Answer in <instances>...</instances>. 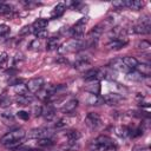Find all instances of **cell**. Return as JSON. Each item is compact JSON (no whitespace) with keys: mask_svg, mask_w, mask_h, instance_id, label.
I'll list each match as a JSON object with an SVG mask.
<instances>
[{"mask_svg":"<svg viewBox=\"0 0 151 151\" xmlns=\"http://www.w3.org/2000/svg\"><path fill=\"white\" fill-rule=\"evenodd\" d=\"M26 132L22 129H15L12 130L9 132H7L2 138H1V143L9 147V149H17L18 144H20V140L25 137Z\"/></svg>","mask_w":151,"mask_h":151,"instance_id":"obj_1","label":"cell"},{"mask_svg":"<svg viewBox=\"0 0 151 151\" xmlns=\"http://www.w3.org/2000/svg\"><path fill=\"white\" fill-rule=\"evenodd\" d=\"M93 146L97 151H110L114 147V144L110 137L99 136L93 140Z\"/></svg>","mask_w":151,"mask_h":151,"instance_id":"obj_2","label":"cell"},{"mask_svg":"<svg viewBox=\"0 0 151 151\" xmlns=\"http://www.w3.org/2000/svg\"><path fill=\"white\" fill-rule=\"evenodd\" d=\"M88 19L86 17L81 18L80 20H78L71 28V35L74 40H80L83 37H84V33H85V27H86V24H87Z\"/></svg>","mask_w":151,"mask_h":151,"instance_id":"obj_3","label":"cell"},{"mask_svg":"<svg viewBox=\"0 0 151 151\" xmlns=\"http://www.w3.org/2000/svg\"><path fill=\"white\" fill-rule=\"evenodd\" d=\"M150 31H151V19L149 15H144L143 18H140L139 22L132 28V32L137 34H149Z\"/></svg>","mask_w":151,"mask_h":151,"instance_id":"obj_4","label":"cell"},{"mask_svg":"<svg viewBox=\"0 0 151 151\" xmlns=\"http://www.w3.org/2000/svg\"><path fill=\"white\" fill-rule=\"evenodd\" d=\"M84 44L81 42V40H71L68 42H66L65 45H63L60 48H59V52L60 53H72V52H76L80 48H83Z\"/></svg>","mask_w":151,"mask_h":151,"instance_id":"obj_5","label":"cell"},{"mask_svg":"<svg viewBox=\"0 0 151 151\" xmlns=\"http://www.w3.org/2000/svg\"><path fill=\"white\" fill-rule=\"evenodd\" d=\"M44 86H45V83H44V79H42L41 77L32 78V79H29L28 83L26 84L27 91H29V92H32V93L39 92Z\"/></svg>","mask_w":151,"mask_h":151,"instance_id":"obj_6","label":"cell"},{"mask_svg":"<svg viewBox=\"0 0 151 151\" xmlns=\"http://www.w3.org/2000/svg\"><path fill=\"white\" fill-rule=\"evenodd\" d=\"M53 134V132L50 130V129H46V127H39V129H33L29 133V136L32 138H35V139H42V138H51Z\"/></svg>","mask_w":151,"mask_h":151,"instance_id":"obj_7","label":"cell"},{"mask_svg":"<svg viewBox=\"0 0 151 151\" xmlns=\"http://www.w3.org/2000/svg\"><path fill=\"white\" fill-rule=\"evenodd\" d=\"M85 123L90 129H97L100 125V117L97 113L90 112L85 118Z\"/></svg>","mask_w":151,"mask_h":151,"instance_id":"obj_8","label":"cell"},{"mask_svg":"<svg viewBox=\"0 0 151 151\" xmlns=\"http://www.w3.org/2000/svg\"><path fill=\"white\" fill-rule=\"evenodd\" d=\"M47 24H48V21H47L46 19H42V18H40V19L35 20V21L32 24V27H31V29L33 31V33H37V32H39V31L46 29V26H47Z\"/></svg>","mask_w":151,"mask_h":151,"instance_id":"obj_9","label":"cell"},{"mask_svg":"<svg viewBox=\"0 0 151 151\" xmlns=\"http://www.w3.org/2000/svg\"><path fill=\"white\" fill-rule=\"evenodd\" d=\"M122 61H123V64L125 65V67H126L129 71L134 70V68L137 67V65L139 64V63H138V60H137L134 57H130V55L122 58Z\"/></svg>","mask_w":151,"mask_h":151,"instance_id":"obj_10","label":"cell"},{"mask_svg":"<svg viewBox=\"0 0 151 151\" xmlns=\"http://www.w3.org/2000/svg\"><path fill=\"white\" fill-rule=\"evenodd\" d=\"M88 85H86V91L90 92L91 94H99L100 92V84L98 80H93V81H87Z\"/></svg>","mask_w":151,"mask_h":151,"instance_id":"obj_11","label":"cell"},{"mask_svg":"<svg viewBox=\"0 0 151 151\" xmlns=\"http://www.w3.org/2000/svg\"><path fill=\"white\" fill-rule=\"evenodd\" d=\"M77 106H78V100L77 99H71V100H68L67 103H65L63 105L61 111L64 113H71V112H73L76 110Z\"/></svg>","mask_w":151,"mask_h":151,"instance_id":"obj_12","label":"cell"},{"mask_svg":"<svg viewBox=\"0 0 151 151\" xmlns=\"http://www.w3.org/2000/svg\"><path fill=\"white\" fill-rule=\"evenodd\" d=\"M41 116H42L46 120H52V119L55 117V110H54L51 105L44 106V107H42V111H41Z\"/></svg>","mask_w":151,"mask_h":151,"instance_id":"obj_13","label":"cell"},{"mask_svg":"<svg viewBox=\"0 0 151 151\" xmlns=\"http://www.w3.org/2000/svg\"><path fill=\"white\" fill-rule=\"evenodd\" d=\"M125 45H126V41H125V40H122V39H119V38H114V39H112V40L107 44V47H109L110 50H119V48L124 47Z\"/></svg>","mask_w":151,"mask_h":151,"instance_id":"obj_14","label":"cell"},{"mask_svg":"<svg viewBox=\"0 0 151 151\" xmlns=\"http://www.w3.org/2000/svg\"><path fill=\"white\" fill-rule=\"evenodd\" d=\"M33 97L31 96V94H28V93H26V94H20V96H18L17 97V103L19 104V105H21V106H26V105H28V104H31L32 101H33Z\"/></svg>","mask_w":151,"mask_h":151,"instance_id":"obj_15","label":"cell"},{"mask_svg":"<svg viewBox=\"0 0 151 151\" xmlns=\"http://www.w3.org/2000/svg\"><path fill=\"white\" fill-rule=\"evenodd\" d=\"M65 9H66V5H65L64 2H60V4H58V5L53 8V11H52V13H51V17H52V18H59V17H61V15L64 14Z\"/></svg>","mask_w":151,"mask_h":151,"instance_id":"obj_16","label":"cell"},{"mask_svg":"<svg viewBox=\"0 0 151 151\" xmlns=\"http://www.w3.org/2000/svg\"><path fill=\"white\" fill-rule=\"evenodd\" d=\"M136 68H137V72H139L143 77H149L151 73V67L149 64H138Z\"/></svg>","mask_w":151,"mask_h":151,"instance_id":"obj_17","label":"cell"},{"mask_svg":"<svg viewBox=\"0 0 151 151\" xmlns=\"http://www.w3.org/2000/svg\"><path fill=\"white\" fill-rule=\"evenodd\" d=\"M125 7L133 11H139L143 7V2L139 0H129V1H125Z\"/></svg>","mask_w":151,"mask_h":151,"instance_id":"obj_18","label":"cell"},{"mask_svg":"<svg viewBox=\"0 0 151 151\" xmlns=\"http://www.w3.org/2000/svg\"><path fill=\"white\" fill-rule=\"evenodd\" d=\"M60 46V42H59V39L58 38H50L47 44H46V48L48 51H54V50H58Z\"/></svg>","mask_w":151,"mask_h":151,"instance_id":"obj_19","label":"cell"},{"mask_svg":"<svg viewBox=\"0 0 151 151\" xmlns=\"http://www.w3.org/2000/svg\"><path fill=\"white\" fill-rule=\"evenodd\" d=\"M86 101L88 105H100L104 101V99L101 97H99L98 94H90L88 98L86 99Z\"/></svg>","mask_w":151,"mask_h":151,"instance_id":"obj_20","label":"cell"},{"mask_svg":"<svg viewBox=\"0 0 151 151\" xmlns=\"http://www.w3.org/2000/svg\"><path fill=\"white\" fill-rule=\"evenodd\" d=\"M65 137L68 139V142H77L80 138V133L77 130H70L65 133Z\"/></svg>","mask_w":151,"mask_h":151,"instance_id":"obj_21","label":"cell"},{"mask_svg":"<svg viewBox=\"0 0 151 151\" xmlns=\"http://www.w3.org/2000/svg\"><path fill=\"white\" fill-rule=\"evenodd\" d=\"M86 66H90V60L86 57L85 58H78L77 61H76V64H74V67H77L79 70H83Z\"/></svg>","mask_w":151,"mask_h":151,"instance_id":"obj_22","label":"cell"},{"mask_svg":"<svg viewBox=\"0 0 151 151\" xmlns=\"http://www.w3.org/2000/svg\"><path fill=\"white\" fill-rule=\"evenodd\" d=\"M126 78L129 80H132V81H140L143 79V76L137 71H130V72H127V77Z\"/></svg>","mask_w":151,"mask_h":151,"instance_id":"obj_23","label":"cell"},{"mask_svg":"<svg viewBox=\"0 0 151 151\" xmlns=\"http://www.w3.org/2000/svg\"><path fill=\"white\" fill-rule=\"evenodd\" d=\"M37 145L38 146H42V147H48L51 145H53V140L51 138H42V139H37Z\"/></svg>","mask_w":151,"mask_h":151,"instance_id":"obj_24","label":"cell"},{"mask_svg":"<svg viewBox=\"0 0 151 151\" xmlns=\"http://www.w3.org/2000/svg\"><path fill=\"white\" fill-rule=\"evenodd\" d=\"M9 105H11V99H9V97L6 96V94H2V96L0 97V106H1V107H6V106H9Z\"/></svg>","mask_w":151,"mask_h":151,"instance_id":"obj_25","label":"cell"},{"mask_svg":"<svg viewBox=\"0 0 151 151\" xmlns=\"http://www.w3.org/2000/svg\"><path fill=\"white\" fill-rule=\"evenodd\" d=\"M70 123V120L67 119V118H61V119H59L57 123H55V127L57 129H63V127H65V126H67V124Z\"/></svg>","mask_w":151,"mask_h":151,"instance_id":"obj_26","label":"cell"},{"mask_svg":"<svg viewBox=\"0 0 151 151\" xmlns=\"http://www.w3.org/2000/svg\"><path fill=\"white\" fill-rule=\"evenodd\" d=\"M9 12H11V7L5 2H0V14H6Z\"/></svg>","mask_w":151,"mask_h":151,"instance_id":"obj_27","label":"cell"},{"mask_svg":"<svg viewBox=\"0 0 151 151\" xmlns=\"http://www.w3.org/2000/svg\"><path fill=\"white\" fill-rule=\"evenodd\" d=\"M8 33H9V27L7 25H5V24L0 25V38L7 35Z\"/></svg>","mask_w":151,"mask_h":151,"instance_id":"obj_28","label":"cell"},{"mask_svg":"<svg viewBox=\"0 0 151 151\" xmlns=\"http://www.w3.org/2000/svg\"><path fill=\"white\" fill-rule=\"evenodd\" d=\"M18 117H19L20 119L27 120V119L29 118V113H28V112H26V111H19V112H18Z\"/></svg>","mask_w":151,"mask_h":151,"instance_id":"obj_29","label":"cell"},{"mask_svg":"<svg viewBox=\"0 0 151 151\" xmlns=\"http://www.w3.org/2000/svg\"><path fill=\"white\" fill-rule=\"evenodd\" d=\"M34 34H35L37 38L42 39V38H46V37H47V31H46V29H42V31H39V32L34 33Z\"/></svg>","mask_w":151,"mask_h":151,"instance_id":"obj_30","label":"cell"},{"mask_svg":"<svg viewBox=\"0 0 151 151\" xmlns=\"http://www.w3.org/2000/svg\"><path fill=\"white\" fill-rule=\"evenodd\" d=\"M7 59H8V57H7V53H1L0 54V66H2L6 61H7Z\"/></svg>","mask_w":151,"mask_h":151,"instance_id":"obj_31","label":"cell"},{"mask_svg":"<svg viewBox=\"0 0 151 151\" xmlns=\"http://www.w3.org/2000/svg\"><path fill=\"white\" fill-rule=\"evenodd\" d=\"M31 32V27L29 26H25V27H22V29L19 32V34L20 35H26V34H28Z\"/></svg>","mask_w":151,"mask_h":151,"instance_id":"obj_32","label":"cell"},{"mask_svg":"<svg viewBox=\"0 0 151 151\" xmlns=\"http://www.w3.org/2000/svg\"><path fill=\"white\" fill-rule=\"evenodd\" d=\"M39 46H40V42L38 40H34L31 42V48L32 50H39Z\"/></svg>","mask_w":151,"mask_h":151,"instance_id":"obj_33","label":"cell"},{"mask_svg":"<svg viewBox=\"0 0 151 151\" xmlns=\"http://www.w3.org/2000/svg\"><path fill=\"white\" fill-rule=\"evenodd\" d=\"M150 47V42H147V41H145V40H143L140 44H139V48H142V50H145V48H149Z\"/></svg>","mask_w":151,"mask_h":151,"instance_id":"obj_34","label":"cell"}]
</instances>
